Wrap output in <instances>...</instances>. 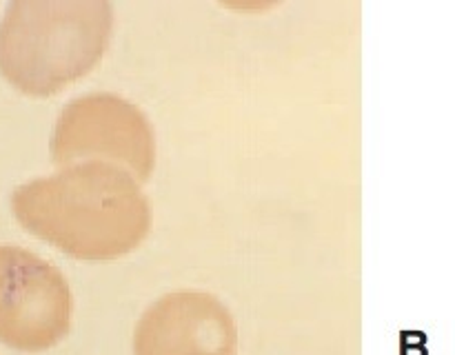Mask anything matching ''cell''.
<instances>
[{
	"label": "cell",
	"mask_w": 455,
	"mask_h": 355,
	"mask_svg": "<svg viewBox=\"0 0 455 355\" xmlns=\"http://www.w3.org/2000/svg\"><path fill=\"white\" fill-rule=\"evenodd\" d=\"M16 220L74 260L107 262L136 251L151 229V207L136 178L111 162H76L12 193Z\"/></svg>",
	"instance_id": "6da1fadb"
},
{
	"label": "cell",
	"mask_w": 455,
	"mask_h": 355,
	"mask_svg": "<svg viewBox=\"0 0 455 355\" xmlns=\"http://www.w3.org/2000/svg\"><path fill=\"white\" fill-rule=\"evenodd\" d=\"M114 7L105 0L9 3L0 18V75L47 98L87 75L105 56Z\"/></svg>",
	"instance_id": "7a4b0ae2"
},
{
	"label": "cell",
	"mask_w": 455,
	"mask_h": 355,
	"mask_svg": "<svg viewBox=\"0 0 455 355\" xmlns=\"http://www.w3.org/2000/svg\"><path fill=\"white\" fill-rule=\"evenodd\" d=\"M52 160L58 167L76 162H111L147 182L156 167V136L147 115L114 93H89L71 100L52 133Z\"/></svg>",
	"instance_id": "3957f363"
},
{
	"label": "cell",
	"mask_w": 455,
	"mask_h": 355,
	"mask_svg": "<svg viewBox=\"0 0 455 355\" xmlns=\"http://www.w3.org/2000/svg\"><path fill=\"white\" fill-rule=\"evenodd\" d=\"M74 297L65 275L27 248L0 244V344L43 353L71 328Z\"/></svg>",
	"instance_id": "277c9868"
},
{
	"label": "cell",
	"mask_w": 455,
	"mask_h": 355,
	"mask_svg": "<svg viewBox=\"0 0 455 355\" xmlns=\"http://www.w3.org/2000/svg\"><path fill=\"white\" fill-rule=\"evenodd\" d=\"M133 355H238V327L212 293H167L138 320Z\"/></svg>",
	"instance_id": "5b68a950"
}]
</instances>
